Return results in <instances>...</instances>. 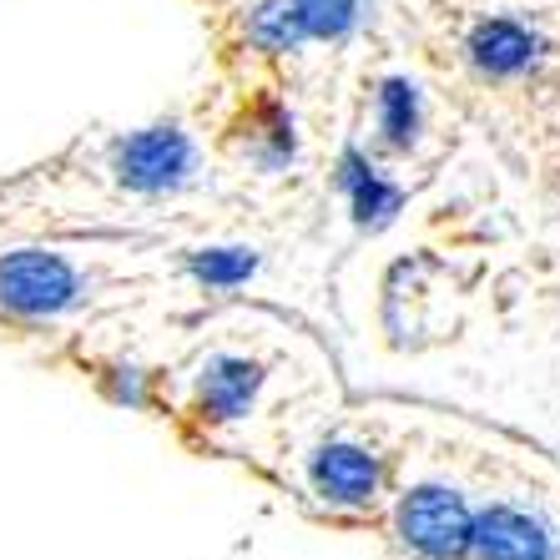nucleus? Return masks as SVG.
Returning <instances> with one entry per match:
<instances>
[{
  "label": "nucleus",
  "mask_w": 560,
  "mask_h": 560,
  "mask_svg": "<svg viewBox=\"0 0 560 560\" xmlns=\"http://www.w3.org/2000/svg\"><path fill=\"white\" fill-rule=\"evenodd\" d=\"M71 293H77V278L61 258L15 253V258L0 262V303H11L21 313H51L71 303Z\"/></svg>",
  "instance_id": "1"
},
{
  "label": "nucleus",
  "mask_w": 560,
  "mask_h": 560,
  "mask_svg": "<svg viewBox=\"0 0 560 560\" xmlns=\"http://www.w3.org/2000/svg\"><path fill=\"white\" fill-rule=\"evenodd\" d=\"M399 525H405V540L419 546L424 556H459L469 546V515L455 495L444 490H419L405 500L399 510Z\"/></svg>",
  "instance_id": "2"
},
{
  "label": "nucleus",
  "mask_w": 560,
  "mask_h": 560,
  "mask_svg": "<svg viewBox=\"0 0 560 560\" xmlns=\"http://www.w3.org/2000/svg\"><path fill=\"white\" fill-rule=\"evenodd\" d=\"M469 546L485 560H550V535L521 510H485L469 521Z\"/></svg>",
  "instance_id": "3"
},
{
  "label": "nucleus",
  "mask_w": 560,
  "mask_h": 560,
  "mask_svg": "<svg viewBox=\"0 0 560 560\" xmlns=\"http://www.w3.org/2000/svg\"><path fill=\"white\" fill-rule=\"evenodd\" d=\"M187 162H192V152H187L183 131H172V127L142 131V137H131V142L121 147V177H127L131 187H147V192L183 183Z\"/></svg>",
  "instance_id": "4"
},
{
  "label": "nucleus",
  "mask_w": 560,
  "mask_h": 560,
  "mask_svg": "<svg viewBox=\"0 0 560 560\" xmlns=\"http://www.w3.org/2000/svg\"><path fill=\"white\" fill-rule=\"evenodd\" d=\"M469 56L480 71L490 77H521L540 61V40L521 26V21H485L475 36H469Z\"/></svg>",
  "instance_id": "5"
},
{
  "label": "nucleus",
  "mask_w": 560,
  "mask_h": 560,
  "mask_svg": "<svg viewBox=\"0 0 560 560\" xmlns=\"http://www.w3.org/2000/svg\"><path fill=\"white\" fill-rule=\"evenodd\" d=\"M313 480L324 490L328 500H343V505H359V500L374 495V480L378 469L364 450H349V444H334L318 455V469H313Z\"/></svg>",
  "instance_id": "6"
},
{
  "label": "nucleus",
  "mask_w": 560,
  "mask_h": 560,
  "mask_svg": "<svg viewBox=\"0 0 560 560\" xmlns=\"http://www.w3.org/2000/svg\"><path fill=\"white\" fill-rule=\"evenodd\" d=\"M253 384H258V369H248V364H218L208 378H202V399H208L212 409H222V415H237V409H243V399L253 394Z\"/></svg>",
  "instance_id": "7"
},
{
  "label": "nucleus",
  "mask_w": 560,
  "mask_h": 560,
  "mask_svg": "<svg viewBox=\"0 0 560 560\" xmlns=\"http://www.w3.org/2000/svg\"><path fill=\"white\" fill-rule=\"evenodd\" d=\"M308 31H303V15L293 0H268L258 15H253V40H262V46H293V40H303Z\"/></svg>",
  "instance_id": "8"
},
{
  "label": "nucleus",
  "mask_w": 560,
  "mask_h": 560,
  "mask_svg": "<svg viewBox=\"0 0 560 560\" xmlns=\"http://www.w3.org/2000/svg\"><path fill=\"white\" fill-rule=\"evenodd\" d=\"M293 5H299L308 36H339V31L353 26V15H359V0H293Z\"/></svg>",
  "instance_id": "9"
},
{
  "label": "nucleus",
  "mask_w": 560,
  "mask_h": 560,
  "mask_svg": "<svg viewBox=\"0 0 560 560\" xmlns=\"http://www.w3.org/2000/svg\"><path fill=\"white\" fill-rule=\"evenodd\" d=\"M384 131H389V142H409L415 137V96L409 86H384Z\"/></svg>",
  "instance_id": "10"
},
{
  "label": "nucleus",
  "mask_w": 560,
  "mask_h": 560,
  "mask_svg": "<svg viewBox=\"0 0 560 560\" xmlns=\"http://www.w3.org/2000/svg\"><path fill=\"white\" fill-rule=\"evenodd\" d=\"M248 268H253L248 253H208L197 262V273L212 278V283H237V278H248Z\"/></svg>",
  "instance_id": "11"
}]
</instances>
